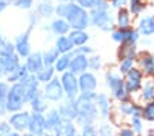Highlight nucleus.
<instances>
[{"label": "nucleus", "mask_w": 154, "mask_h": 136, "mask_svg": "<svg viewBox=\"0 0 154 136\" xmlns=\"http://www.w3.org/2000/svg\"><path fill=\"white\" fill-rule=\"evenodd\" d=\"M55 14L70 25L72 30H85L90 23V15L83 7L74 3H61L55 7Z\"/></svg>", "instance_id": "obj_1"}, {"label": "nucleus", "mask_w": 154, "mask_h": 136, "mask_svg": "<svg viewBox=\"0 0 154 136\" xmlns=\"http://www.w3.org/2000/svg\"><path fill=\"white\" fill-rule=\"evenodd\" d=\"M96 94L85 92L76 98L77 117L76 121L79 125H94L98 118V107H96Z\"/></svg>", "instance_id": "obj_2"}, {"label": "nucleus", "mask_w": 154, "mask_h": 136, "mask_svg": "<svg viewBox=\"0 0 154 136\" xmlns=\"http://www.w3.org/2000/svg\"><path fill=\"white\" fill-rule=\"evenodd\" d=\"M90 22L94 26L99 28L102 30H110L112 29V15L109 14V4L105 0H100L96 8L91 10L90 13Z\"/></svg>", "instance_id": "obj_3"}, {"label": "nucleus", "mask_w": 154, "mask_h": 136, "mask_svg": "<svg viewBox=\"0 0 154 136\" xmlns=\"http://www.w3.org/2000/svg\"><path fill=\"white\" fill-rule=\"evenodd\" d=\"M26 103H28V101H26V95L22 83L10 84L8 98H7V111L8 113L21 111Z\"/></svg>", "instance_id": "obj_4"}, {"label": "nucleus", "mask_w": 154, "mask_h": 136, "mask_svg": "<svg viewBox=\"0 0 154 136\" xmlns=\"http://www.w3.org/2000/svg\"><path fill=\"white\" fill-rule=\"evenodd\" d=\"M106 83L107 87L110 88L113 96L120 102H128L129 99V92L125 87V81L120 77V74L113 73V71H107L106 73Z\"/></svg>", "instance_id": "obj_5"}, {"label": "nucleus", "mask_w": 154, "mask_h": 136, "mask_svg": "<svg viewBox=\"0 0 154 136\" xmlns=\"http://www.w3.org/2000/svg\"><path fill=\"white\" fill-rule=\"evenodd\" d=\"M61 84L63 88L65 98L66 99H76L80 95V88H79V77L72 71H65L61 76Z\"/></svg>", "instance_id": "obj_6"}, {"label": "nucleus", "mask_w": 154, "mask_h": 136, "mask_svg": "<svg viewBox=\"0 0 154 136\" xmlns=\"http://www.w3.org/2000/svg\"><path fill=\"white\" fill-rule=\"evenodd\" d=\"M42 91L48 102H61L65 98V92H63V88H62L61 80L58 77H54L50 83L44 84V88Z\"/></svg>", "instance_id": "obj_7"}, {"label": "nucleus", "mask_w": 154, "mask_h": 136, "mask_svg": "<svg viewBox=\"0 0 154 136\" xmlns=\"http://www.w3.org/2000/svg\"><path fill=\"white\" fill-rule=\"evenodd\" d=\"M47 132V125H45V116L42 113H30V120H29L28 133L33 136H43Z\"/></svg>", "instance_id": "obj_8"}, {"label": "nucleus", "mask_w": 154, "mask_h": 136, "mask_svg": "<svg viewBox=\"0 0 154 136\" xmlns=\"http://www.w3.org/2000/svg\"><path fill=\"white\" fill-rule=\"evenodd\" d=\"M29 120H30V113L25 110L17 111V113H11L8 118V124L11 125L13 131H17V132H25L28 131L29 126Z\"/></svg>", "instance_id": "obj_9"}, {"label": "nucleus", "mask_w": 154, "mask_h": 136, "mask_svg": "<svg viewBox=\"0 0 154 136\" xmlns=\"http://www.w3.org/2000/svg\"><path fill=\"white\" fill-rule=\"evenodd\" d=\"M58 111H59L62 120L65 122H73V121H76V117H77L76 99H65L58 106Z\"/></svg>", "instance_id": "obj_10"}, {"label": "nucleus", "mask_w": 154, "mask_h": 136, "mask_svg": "<svg viewBox=\"0 0 154 136\" xmlns=\"http://www.w3.org/2000/svg\"><path fill=\"white\" fill-rule=\"evenodd\" d=\"M125 78V87L128 89L129 94H134V92H138L139 89H142V81H143V71L140 69L134 68L129 71Z\"/></svg>", "instance_id": "obj_11"}, {"label": "nucleus", "mask_w": 154, "mask_h": 136, "mask_svg": "<svg viewBox=\"0 0 154 136\" xmlns=\"http://www.w3.org/2000/svg\"><path fill=\"white\" fill-rule=\"evenodd\" d=\"M88 70V56L83 55V54H77V52H72V59H70V66H69V71L74 73L76 76H80Z\"/></svg>", "instance_id": "obj_12"}, {"label": "nucleus", "mask_w": 154, "mask_h": 136, "mask_svg": "<svg viewBox=\"0 0 154 136\" xmlns=\"http://www.w3.org/2000/svg\"><path fill=\"white\" fill-rule=\"evenodd\" d=\"M15 52L19 58H28L32 54V47H30V39H29V32H23L15 39L14 43Z\"/></svg>", "instance_id": "obj_13"}, {"label": "nucleus", "mask_w": 154, "mask_h": 136, "mask_svg": "<svg viewBox=\"0 0 154 136\" xmlns=\"http://www.w3.org/2000/svg\"><path fill=\"white\" fill-rule=\"evenodd\" d=\"M45 116V125H47V132L50 133H57L59 131V128L62 126V124L65 122L62 120L61 114L58 111V109H50Z\"/></svg>", "instance_id": "obj_14"}, {"label": "nucleus", "mask_w": 154, "mask_h": 136, "mask_svg": "<svg viewBox=\"0 0 154 136\" xmlns=\"http://www.w3.org/2000/svg\"><path fill=\"white\" fill-rule=\"evenodd\" d=\"M113 40L122 44H135L136 40L139 39V33L134 29H117L112 35Z\"/></svg>", "instance_id": "obj_15"}, {"label": "nucleus", "mask_w": 154, "mask_h": 136, "mask_svg": "<svg viewBox=\"0 0 154 136\" xmlns=\"http://www.w3.org/2000/svg\"><path fill=\"white\" fill-rule=\"evenodd\" d=\"M22 85H23V89H25L28 103L42 92V89H40V81L37 80L36 74H30L25 81H22Z\"/></svg>", "instance_id": "obj_16"}, {"label": "nucleus", "mask_w": 154, "mask_h": 136, "mask_svg": "<svg viewBox=\"0 0 154 136\" xmlns=\"http://www.w3.org/2000/svg\"><path fill=\"white\" fill-rule=\"evenodd\" d=\"M98 85L96 77L91 71H85L83 74L79 76V88H80V94H85V92H94Z\"/></svg>", "instance_id": "obj_17"}, {"label": "nucleus", "mask_w": 154, "mask_h": 136, "mask_svg": "<svg viewBox=\"0 0 154 136\" xmlns=\"http://www.w3.org/2000/svg\"><path fill=\"white\" fill-rule=\"evenodd\" d=\"M25 66L28 68L30 74H37L38 71L44 68V61H43V52H33L26 58Z\"/></svg>", "instance_id": "obj_18"}, {"label": "nucleus", "mask_w": 154, "mask_h": 136, "mask_svg": "<svg viewBox=\"0 0 154 136\" xmlns=\"http://www.w3.org/2000/svg\"><path fill=\"white\" fill-rule=\"evenodd\" d=\"M29 104H30L32 111H35V113L45 114L48 111V101H47V98L43 95V91L37 95V96L33 98L32 101L29 102Z\"/></svg>", "instance_id": "obj_19"}, {"label": "nucleus", "mask_w": 154, "mask_h": 136, "mask_svg": "<svg viewBox=\"0 0 154 136\" xmlns=\"http://www.w3.org/2000/svg\"><path fill=\"white\" fill-rule=\"evenodd\" d=\"M2 62H3V66H4V70H6V76L10 74L15 71L17 69H19V66L22 65L21 63V58L18 56V54H11V55H7L4 58H0Z\"/></svg>", "instance_id": "obj_20"}, {"label": "nucleus", "mask_w": 154, "mask_h": 136, "mask_svg": "<svg viewBox=\"0 0 154 136\" xmlns=\"http://www.w3.org/2000/svg\"><path fill=\"white\" fill-rule=\"evenodd\" d=\"M50 29L54 35H58V36H66L67 33H70L72 28L70 25L67 23L66 20L63 18H57L51 22V26H50Z\"/></svg>", "instance_id": "obj_21"}, {"label": "nucleus", "mask_w": 154, "mask_h": 136, "mask_svg": "<svg viewBox=\"0 0 154 136\" xmlns=\"http://www.w3.org/2000/svg\"><path fill=\"white\" fill-rule=\"evenodd\" d=\"M96 107H98V113L100 114L102 118H107L110 114V101L107 95L105 94H96Z\"/></svg>", "instance_id": "obj_22"}, {"label": "nucleus", "mask_w": 154, "mask_h": 136, "mask_svg": "<svg viewBox=\"0 0 154 136\" xmlns=\"http://www.w3.org/2000/svg\"><path fill=\"white\" fill-rule=\"evenodd\" d=\"M119 109L124 116H129L132 118H135V117L142 118V107L132 103V102H121Z\"/></svg>", "instance_id": "obj_23"}, {"label": "nucleus", "mask_w": 154, "mask_h": 136, "mask_svg": "<svg viewBox=\"0 0 154 136\" xmlns=\"http://www.w3.org/2000/svg\"><path fill=\"white\" fill-rule=\"evenodd\" d=\"M55 48L58 50L61 55H63V54H72L74 50V45L70 41L69 36H59L55 41Z\"/></svg>", "instance_id": "obj_24"}, {"label": "nucleus", "mask_w": 154, "mask_h": 136, "mask_svg": "<svg viewBox=\"0 0 154 136\" xmlns=\"http://www.w3.org/2000/svg\"><path fill=\"white\" fill-rule=\"evenodd\" d=\"M10 84L7 81H0V117L6 116L7 111V98H8Z\"/></svg>", "instance_id": "obj_25"}, {"label": "nucleus", "mask_w": 154, "mask_h": 136, "mask_svg": "<svg viewBox=\"0 0 154 136\" xmlns=\"http://www.w3.org/2000/svg\"><path fill=\"white\" fill-rule=\"evenodd\" d=\"M67 36L74 47H83L90 39V36L85 33V30H70V33Z\"/></svg>", "instance_id": "obj_26"}, {"label": "nucleus", "mask_w": 154, "mask_h": 136, "mask_svg": "<svg viewBox=\"0 0 154 136\" xmlns=\"http://www.w3.org/2000/svg\"><path fill=\"white\" fill-rule=\"evenodd\" d=\"M139 32L144 36L154 35V18L153 17H143L139 21Z\"/></svg>", "instance_id": "obj_27"}, {"label": "nucleus", "mask_w": 154, "mask_h": 136, "mask_svg": "<svg viewBox=\"0 0 154 136\" xmlns=\"http://www.w3.org/2000/svg\"><path fill=\"white\" fill-rule=\"evenodd\" d=\"M142 71L144 74H154V55L153 54H143L140 59Z\"/></svg>", "instance_id": "obj_28"}, {"label": "nucleus", "mask_w": 154, "mask_h": 136, "mask_svg": "<svg viewBox=\"0 0 154 136\" xmlns=\"http://www.w3.org/2000/svg\"><path fill=\"white\" fill-rule=\"evenodd\" d=\"M36 77L40 81V84H47V83H50V81L55 77V68L54 66H44V68L36 74Z\"/></svg>", "instance_id": "obj_29"}, {"label": "nucleus", "mask_w": 154, "mask_h": 136, "mask_svg": "<svg viewBox=\"0 0 154 136\" xmlns=\"http://www.w3.org/2000/svg\"><path fill=\"white\" fill-rule=\"evenodd\" d=\"M70 59H72V54H63V55H59V58L55 62V71L58 73H65V71L69 70V66H70Z\"/></svg>", "instance_id": "obj_30"}, {"label": "nucleus", "mask_w": 154, "mask_h": 136, "mask_svg": "<svg viewBox=\"0 0 154 136\" xmlns=\"http://www.w3.org/2000/svg\"><path fill=\"white\" fill-rule=\"evenodd\" d=\"M117 25H119V29H129L131 26V17L125 8H120L117 14Z\"/></svg>", "instance_id": "obj_31"}, {"label": "nucleus", "mask_w": 154, "mask_h": 136, "mask_svg": "<svg viewBox=\"0 0 154 136\" xmlns=\"http://www.w3.org/2000/svg\"><path fill=\"white\" fill-rule=\"evenodd\" d=\"M59 52H58V50L55 48H48L47 51L43 52V61H44V66H54L55 62H57V59L59 58Z\"/></svg>", "instance_id": "obj_32"}, {"label": "nucleus", "mask_w": 154, "mask_h": 136, "mask_svg": "<svg viewBox=\"0 0 154 136\" xmlns=\"http://www.w3.org/2000/svg\"><path fill=\"white\" fill-rule=\"evenodd\" d=\"M55 136H76L77 135V128L73 122H63L62 126L59 128Z\"/></svg>", "instance_id": "obj_33"}, {"label": "nucleus", "mask_w": 154, "mask_h": 136, "mask_svg": "<svg viewBox=\"0 0 154 136\" xmlns=\"http://www.w3.org/2000/svg\"><path fill=\"white\" fill-rule=\"evenodd\" d=\"M142 99H143V101H147V102L154 101V83L153 81H146V84L143 85Z\"/></svg>", "instance_id": "obj_34"}, {"label": "nucleus", "mask_w": 154, "mask_h": 136, "mask_svg": "<svg viewBox=\"0 0 154 136\" xmlns=\"http://www.w3.org/2000/svg\"><path fill=\"white\" fill-rule=\"evenodd\" d=\"M134 63H135V58H122L121 62H120L119 71L121 74H128L129 71L134 69Z\"/></svg>", "instance_id": "obj_35"}, {"label": "nucleus", "mask_w": 154, "mask_h": 136, "mask_svg": "<svg viewBox=\"0 0 154 136\" xmlns=\"http://www.w3.org/2000/svg\"><path fill=\"white\" fill-rule=\"evenodd\" d=\"M11 54H15L14 44H11L8 40H3L0 43V58H4V56L11 55Z\"/></svg>", "instance_id": "obj_36"}, {"label": "nucleus", "mask_w": 154, "mask_h": 136, "mask_svg": "<svg viewBox=\"0 0 154 136\" xmlns=\"http://www.w3.org/2000/svg\"><path fill=\"white\" fill-rule=\"evenodd\" d=\"M142 117L147 121H154V101L146 103V106L142 109Z\"/></svg>", "instance_id": "obj_37"}, {"label": "nucleus", "mask_w": 154, "mask_h": 136, "mask_svg": "<svg viewBox=\"0 0 154 136\" xmlns=\"http://www.w3.org/2000/svg\"><path fill=\"white\" fill-rule=\"evenodd\" d=\"M37 11H38V14L43 17H51L52 14L55 13V7L50 3H42L38 6Z\"/></svg>", "instance_id": "obj_38"}, {"label": "nucleus", "mask_w": 154, "mask_h": 136, "mask_svg": "<svg viewBox=\"0 0 154 136\" xmlns=\"http://www.w3.org/2000/svg\"><path fill=\"white\" fill-rule=\"evenodd\" d=\"M143 8H144L143 0H131L129 2V10H131V13L134 15H139Z\"/></svg>", "instance_id": "obj_39"}, {"label": "nucleus", "mask_w": 154, "mask_h": 136, "mask_svg": "<svg viewBox=\"0 0 154 136\" xmlns=\"http://www.w3.org/2000/svg\"><path fill=\"white\" fill-rule=\"evenodd\" d=\"M100 0H77L79 6L83 7L84 10H94L98 7Z\"/></svg>", "instance_id": "obj_40"}, {"label": "nucleus", "mask_w": 154, "mask_h": 136, "mask_svg": "<svg viewBox=\"0 0 154 136\" xmlns=\"http://www.w3.org/2000/svg\"><path fill=\"white\" fill-rule=\"evenodd\" d=\"M100 66H102V61H100V56L94 55L88 58V69L91 70H99Z\"/></svg>", "instance_id": "obj_41"}, {"label": "nucleus", "mask_w": 154, "mask_h": 136, "mask_svg": "<svg viewBox=\"0 0 154 136\" xmlns=\"http://www.w3.org/2000/svg\"><path fill=\"white\" fill-rule=\"evenodd\" d=\"M98 135L99 136H114L112 125H110V124H102V125L98 128Z\"/></svg>", "instance_id": "obj_42"}, {"label": "nucleus", "mask_w": 154, "mask_h": 136, "mask_svg": "<svg viewBox=\"0 0 154 136\" xmlns=\"http://www.w3.org/2000/svg\"><path fill=\"white\" fill-rule=\"evenodd\" d=\"M81 128H83L81 136H99L98 135V129L94 125H84Z\"/></svg>", "instance_id": "obj_43"}, {"label": "nucleus", "mask_w": 154, "mask_h": 136, "mask_svg": "<svg viewBox=\"0 0 154 136\" xmlns=\"http://www.w3.org/2000/svg\"><path fill=\"white\" fill-rule=\"evenodd\" d=\"M11 131H13V128L8 124V121H2L0 122V136H7Z\"/></svg>", "instance_id": "obj_44"}, {"label": "nucleus", "mask_w": 154, "mask_h": 136, "mask_svg": "<svg viewBox=\"0 0 154 136\" xmlns=\"http://www.w3.org/2000/svg\"><path fill=\"white\" fill-rule=\"evenodd\" d=\"M131 125H132V131H134V132H136V133H140L142 129H143V126H142V120H140V118H138V117L132 118Z\"/></svg>", "instance_id": "obj_45"}, {"label": "nucleus", "mask_w": 154, "mask_h": 136, "mask_svg": "<svg viewBox=\"0 0 154 136\" xmlns=\"http://www.w3.org/2000/svg\"><path fill=\"white\" fill-rule=\"evenodd\" d=\"M33 4L32 0H17L15 2V6L18 7V8H22V10H28V8H30Z\"/></svg>", "instance_id": "obj_46"}, {"label": "nucleus", "mask_w": 154, "mask_h": 136, "mask_svg": "<svg viewBox=\"0 0 154 136\" xmlns=\"http://www.w3.org/2000/svg\"><path fill=\"white\" fill-rule=\"evenodd\" d=\"M74 52H77V54H83V55H87L88 56V54H91L92 52V48H90V47H85V45H83V47H79V48L73 50Z\"/></svg>", "instance_id": "obj_47"}, {"label": "nucleus", "mask_w": 154, "mask_h": 136, "mask_svg": "<svg viewBox=\"0 0 154 136\" xmlns=\"http://www.w3.org/2000/svg\"><path fill=\"white\" fill-rule=\"evenodd\" d=\"M127 0H112V6L117 7V8H124Z\"/></svg>", "instance_id": "obj_48"}, {"label": "nucleus", "mask_w": 154, "mask_h": 136, "mask_svg": "<svg viewBox=\"0 0 154 136\" xmlns=\"http://www.w3.org/2000/svg\"><path fill=\"white\" fill-rule=\"evenodd\" d=\"M119 136H135V132L132 129H129V128H124V129L120 131Z\"/></svg>", "instance_id": "obj_49"}, {"label": "nucleus", "mask_w": 154, "mask_h": 136, "mask_svg": "<svg viewBox=\"0 0 154 136\" xmlns=\"http://www.w3.org/2000/svg\"><path fill=\"white\" fill-rule=\"evenodd\" d=\"M4 77H6V70H4L3 62H2V59H0V81L3 80Z\"/></svg>", "instance_id": "obj_50"}, {"label": "nucleus", "mask_w": 154, "mask_h": 136, "mask_svg": "<svg viewBox=\"0 0 154 136\" xmlns=\"http://www.w3.org/2000/svg\"><path fill=\"white\" fill-rule=\"evenodd\" d=\"M6 7H7V2H6V0H0V13H3Z\"/></svg>", "instance_id": "obj_51"}, {"label": "nucleus", "mask_w": 154, "mask_h": 136, "mask_svg": "<svg viewBox=\"0 0 154 136\" xmlns=\"http://www.w3.org/2000/svg\"><path fill=\"white\" fill-rule=\"evenodd\" d=\"M7 136H22V135H21L19 132H17V131H11V132H10Z\"/></svg>", "instance_id": "obj_52"}, {"label": "nucleus", "mask_w": 154, "mask_h": 136, "mask_svg": "<svg viewBox=\"0 0 154 136\" xmlns=\"http://www.w3.org/2000/svg\"><path fill=\"white\" fill-rule=\"evenodd\" d=\"M62 2H63V3H73L74 0H62Z\"/></svg>", "instance_id": "obj_53"}, {"label": "nucleus", "mask_w": 154, "mask_h": 136, "mask_svg": "<svg viewBox=\"0 0 154 136\" xmlns=\"http://www.w3.org/2000/svg\"><path fill=\"white\" fill-rule=\"evenodd\" d=\"M3 40H4V39H3V36H2V33H0V43L3 41Z\"/></svg>", "instance_id": "obj_54"}, {"label": "nucleus", "mask_w": 154, "mask_h": 136, "mask_svg": "<svg viewBox=\"0 0 154 136\" xmlns=\"http://www.w3.org/2000/svg\"><path fill=\"white\" fill-rule=\"evenodd\" d=\"M23 136H33V135H30V133H25Z\"/></svg>", "instance_id": "obj_55"}, {"label": "nucleus", "mask_w": 154, "mask_h": 136, "mask_svg": "<svg viewBox=\"0 0 154 136\" xmlns=\"http://www.w3.org/2000/svg\"><path fill=\"white\" fill-rule=\"evenodd\" d=\"M149 136H154V133H153V132H150V133H149Z\"/></svg>", "instance_id": "obj_56"}, {"label": "nucleus", "mask_w": 154, "mask_h": 136, "mask_svg": "<svg viewBox=\"0 0 154 136\" xmlns=\"http://www.w3.org/2000/svg\"><path fill=\"white\" fill-rule=\"evenodd\" d=\"M76 136H81V135H79V133H77V135H76Z\"/></svg>", "instance_id": "obj_57"}]
</instances>
